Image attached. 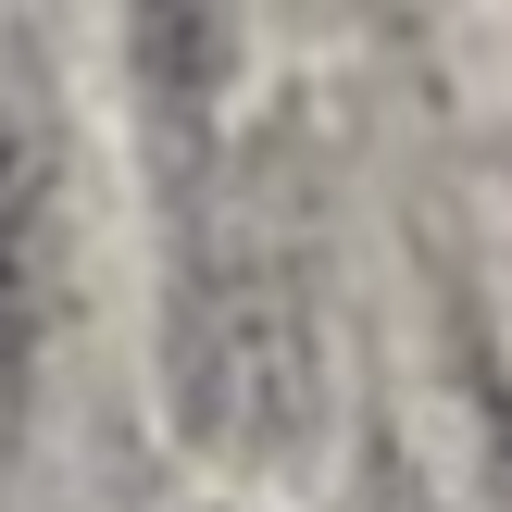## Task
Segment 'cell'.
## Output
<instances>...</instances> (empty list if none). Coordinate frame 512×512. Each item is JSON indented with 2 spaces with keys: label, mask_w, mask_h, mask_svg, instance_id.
<instances>
[{
  "label": "cell",
  "mask_w": 512,
  "mask_h": 512,
  "mask_svg": "<svg viewBox=\"0 0 512 512\" xmlns=\"http://www.w3.org/2000/svg\"><path fill=\"white\" fill-rule=\"evenodd\" d=\"M175 413L200 450H288L313 413V275L275 225H200L175 263Z\"/></svg>",
  "instance_id": "cell-1"
},
{
  "label": "cell",
  "mask_w": 512,
  "mask_h": 512,
  "mask_svg": "<svg viewBox=\"0 0 512 512\" xmlns=\"http://www.w3.org/2000/svg\"><path fill=\"white\" fill-rule=\"evenodd\" d=\"M75 313V125L38 50H0V425H25L38 363Z\"/></svg>",
  "instance_id": "cell-2"
},
{
  "label": "cell",
  "mask_w": 512,
  "mask_h": 512,
  "mask_svg": "<svg viewBox=\"0 0 512 512\" xmlns=\"http://www.w3.org/2000/svg\"><path fill=\"white\" fill-rule=\"evenodd\" d=\"M475 438H488V488H500V512H512V375L475 350Z\"/></svg>",
  "instance_id": "cell-3"
}]
</instances>
